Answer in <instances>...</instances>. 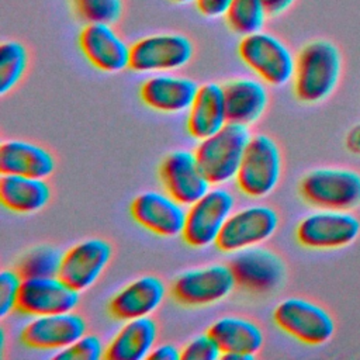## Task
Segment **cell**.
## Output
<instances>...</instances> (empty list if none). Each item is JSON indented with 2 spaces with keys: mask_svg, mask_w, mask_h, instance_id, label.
<instances>
[{
  "mask_svg": "<svg viewBox=\"0 0 360 360\" xmlns=\"http://www.w3.org/2000/svg\"><path fill=\"white\" fill-rule=\"evenodd\" d=\"M343 72L339 46L325 38L307 42L295 56L292 91L304 104H319L338 89Z\"/></svg>",
  "mask_w": 360,
  "mask_h": 360,
  "instance_id": "obj_1",
  "label": "cell"
},
{
  "mask_svg": "<svg viewBox=\"0 0 360 360\" xmlns=\"http://www.w3.org/2000/svg\"><path fill=\"white\" fill-rule=\"evenodd\" d=\"M250 138L249 127L228 122L214 135L198 141L194 153L212 186L235 180Z\"/></svg>",
  "mask_w": 360,
  "mask_h": 360,
  "instance_id": "obj_2",
  "label": "cell"
},
{
  "mask_svg": "<svg viewBox=\"0 0 360 360\" xmlns=\"http://www.w3.org/2000/svg\"><path fill=\"white\" fill-rule=\"evenodd\" d=\"M238 55L266 84L278 87L292 82L297 55L271 32L262 30L242 37L238 44Z\"/></svg>",
  "mask_w": 360,
  "mask_h": 360,
  "instance_id": "obj_3",
  "label": "cell"
},
{
  "mask_svg": "<svg viewBox=\"0 0 360 360\" xmlns=\"http://www.w3.org/2000/svg\"><path fill=\"white\" fill-rule=\"evenodd\" d=\"M298 190L315 208L352 211L360 205V173L350 167H315L301 177Z\"/></svg>",
  "mask_w": 360,
  "mask_h": 360,
  "instance_id": "obj_4",
  "label": "cell"
},
{
  "mask_svg": "<svg viewBox=\"0 0 360 360\" xmlns=\"http://www.w3.org/2000/svg\"><path fill=\"white\" fill-rule=\"evenodd\" d=\"M283 159L277 142L266 134L252 135L235 177L238 188L248 197L262 198L278 186Z\"/></svg>",
  "mask_w": 360,
  "mask_h": 360,
  "instance_id": "obj_5",
  "label": "cell"
},
{
  "mask_svg": "<svg viewBox=\"0 0 360 360\" xmlns=\"http://www.w3.org/2000/svg\"><path fill=\"white\" fill-rule=\"evenodd\" d=\"M273 321L280 330L309 346L329 342L336 330L335 319L326 308L301 297L280 301L273 311Z\"/></svg>",
  "mask_w": 360,
  "mask_h": 360,
  "instance_id": "obj_6",
  "label": "cell"
},
{
  "mask_svg": "<svg viewBox=\"0 0 360 360\" xmlns=\"http://www.w3.org/2000/svg\"><path fill=\"white\" fill-rule=\"evenodd\" d=\"M360 235V219L349 210L316 208L307 214L295 228L297 242L314 250L342 249Z\"/></svg>",
  "mask_w": 360,
  "mask_h": 360,
  "instance_id": "obj_7",
  "label": "cell"
},
{
  "mask_svg": "<svg viewBox=\"0 0 360 360\" xmlns=\"http://www.w3.org/2000/svg\"><path fill=\"white\" fill-rule=\"evenodd\" d=\"M235 208L233 194L222 187H211L201 198L188 205L183 240L197 249L217 243L218 236Z\"/></svg>",
  "mask_w": 360,
  "mask_h": 360,
  "instance_id": "obj_8",
  "label": "cell"
},
{
  "mask_svg": "<svg viewBox=\"0 0 360 360\" xmlns=\"http://www.w3.org/2000/svg\"><path fill=\"white\" fill-rule=\"evenodd\" d=\"M193 55V41L184 34H152L131 45L129 69L145 75L176 72L184 68Z\"/></svg>",
  "mask_w": 360,
  "mask_h": 360,
  "instance_id": "obj_9",
  "label": "cell"
},
{
  "mask_svg": "<svg viewBox=\"0 0 360 360\" xmlns=\"http://www.w3.org/2000/svg\"><path fill=\"white\" fill-rule=\"evenodd\" d=\"M229 264L214 263L179 274L172 284V297L187 307H204L225 300L236 287Z\"/></svg>",
  "mask_w": 360,
  "mask_h": 360,
  "instance_id": "obj_10",
  "label": "cell"
},
{
  "mask_svg": "<svg viewBox=\"0 0 360 360\" xmlns=\"http://www.w3.org/2000/svg\"><path fill=\"white\" fill-rule=\"evenodd\" d=\"M278 224V212L270 205L240 208L229 215L215 246L225 253L257 246L276 233Z\"/></svg>",
  "mask_w": 360,
  "mask_h": 360,
  "instance_id": "obj_11",
  "label": "cell"
},
{
  "mask_svg": "<svg viewBox=\"0 0 360 360\" xmlns=\"http://www.w3.org/2000/svg\"><path fill=\"white\" fill-rule=\"evenodd\" d=\"M236 284L253 292H269L280 288L285 280V263L276 252L252 246L235 252L228 263Z\"/></svg>",
  "mask_w": 360,
  "mask_h": 360,
  "instance_id": "obj_12",
  "label": "cell"
},
{
  "mask_svg": "<svg viewBox=\"0 0 360 360\" xmlns=\"http://www.w3.org/2000/svg\"><path fill=\"white\" fill-rule=\"evenodd\" d=\"M134 221L149 232L163 236H181L187 208L166 191L148 190L138 194L129 207Z\"/></svg>",
  "mask_w": 360,
  "mask_h": 360,
  "instance_id": "obj_13",
  "label": "cell"
},
{
  "mask_svg": "<svg viewBox=\"0 0 360 360\" xmlns=\"http://www.w3.org/2000/svg\"><path fill=\"white\" fill-rule=\"evenodd\" d=\"M80 302V291L59 276L30 277L22 280L17 311L27 316L75 311Z\"/></svg>",
  "mask_w": 360,
  "mask_h": 360,
  "instance_id": "obj_14",
  "label": "cell"
},
{
  "mask_svg": "<svg viewBox=\"0 0 360 360\" xmlns=\"http://www.w3.org/2000/svg\"><path fill=\"white\" fill-rule=\"evenodd\" d=\"M87 332L86 319L75 312H59L31 316L22 326V345L35 350H62Z\"/></svg>",
  "mask_w": 360,
  "mask_h": 360,
  "instance_id": "obj_15",
  "label": "cell"
},
{
  "mask_svg": "<svg viewBox=\"0 0 360 360\" xmlns=\"http://www.w3.org/2000/svg\"><path fill=\"white\" fill-rule=\"evenodd\" d=\"M159 179L165 191L186 207L201 198L212 186L195 153L184 149L173 150L162 160Z\"/></svg>",
  "mask_w": 360,
  "mask_h": 360,
  "instance_id": "obj_16",
  "label": "cell"
},
{
  "mask_svg": "<svg viewBox=\"0 0 360 360\" xmlns=\"http://www.w3.org/2000/svg\"><path fill=\"white\" fill-rule=\"evenodd\" d=\"M112 256V246L103 238L84 239L63 252L59 277L77 291L93 287Z\"/></svg>",
  "mask_w": 360,
  "mask_h": 360,
  "instance_id": "obj_17",
  "label": "cell"
},
{
  "mask_svg": "<svg viewBox=\"0 0 360 360\" xmlns=\"http://www.w3.org/2000/svg\"><path fill=\"white\" fill-rule=\"evenodd\" d=\"M77 41L82 53L96 69L107 73L129 69L131 45L111 24H84Z\"/></svg>",
  "mask_w": 360,
  "mask_h": 360,
  "instance_id": "obj_18",
  "label": "cell"
},
{
  "mask_svg": "<svg viewBox=\"0 0 360 360\" xmlns=\"http://www.w3.org/2000/svg\"><path fill=\"white\" fill-rule=\"evenodd\" d=\"M198 84L173 72L153 73L139 87V97L143 104L158 112L180 114L187 112L198 91Z\"/></svg>",
  "mask_w": 360,
  "mask_h": 360,
  "instance_id": "obj_19",
  "label": "cell"
},
{
  "mask_svg": "<svg viewBox=\"0 0 360 360\" xmlns=\"http://www.w3.org/2000/svg\"><path fill=\"white\" fill-rule=\"evenodd\" d=\"M167 294L166 284L156 276H141L121 290L108 302V311L118 321L150 316L163 304Z\"/></svg>",
  "mask_w": 360,
  "mask_h": 360,
  "instance_id": "obj_20",
  "label": "cell"
},
{
  "mask_svg": "<svg viewBox=\"0 0 360 360\" xmlns=\"http://www.w3.org/2000/svg\"><path fill=\"white\" fill-rule=\"evenodd\" d=\"M222 87L228 122L250 127L262 118L269 104V90L263 80L236 77Z\"/></svg>",
  "mask_w": 360,
  "mask_h": 360,
  "instance_id": "obj_21",
  "label": "cell"
},
{
  "mask_svg": "<svg viewBox=\"0 0 360 360\" xmlns=\"http://www.w3.org/2000/svg\"><path fill=\"white\" fill-rule=\"evenodd\" d=\"M228 124L224 87L218 83H205L198 87L195 98L187 111L186 127L194 139H205Z\"/></svg>",
  "mask_w": 360,
  "mask_h": 360,
  "instance_id": "obj_22",
  "label": "cell"
},
{
  "mask_svg": "<svg viewBox=\"0 0 360 360\" xmlns=\"http://www.w3.org/2000/svg\"><path fill=\"white\" fill-rule=\"evenodd\" d=\"M53 155L38 143L22 139H8L0 146L1 174H20L46 179L53 173Z\"/></svg>",
  "mask_w": 360,
  "mask_h": 360,
  "instance_id": "obj_23",
  "label": "cell"
},
{
  "mask_svg": "<svg viewBox=\"0 0 360 360\" xmlns=\"http://www.w3.org/2000/svg\"><path fill=\"white\" fill-rule=\"evenodd\" d=\"M158 323L150 316L124 321L105 346L107 360H141L156 346Z\"/></svg>",
  "mask_w": 360,
  "mask_h": 360,
  "instance_id": "obj_24",
  "label": "cell"
},
{
  "mask_svg": "<svg viewBox=\"0 0 360 360\" xmlns=\"http://www.w3.org/2000/svg\"><path fill=\"white\" fill-rule=\"evenodd\" d=\"M51 200V187L42 177L1 174L0 201L17 214H34L46 207Z\"/></svg>",
  "mask_w": 360,
  "mask_h": 360,
  "instance_id": "obj_25",
  "label": "cell"
},
{
  "mask_svg": "<svg viewBox=\"0 0 360 360\" xmlns=\"http://www.w3.org/2000/svg\"><path fill=\"white\" fill-rule=\"evenodd\" d=\"M219 345L224 353L255 354L264 343L262 328L252 319L235 315L221 316L207 330Z\"/></svg>",
  "mask_w": 360,
  "mask_h": 360,
  "instance_id": "obj_26",
  "label": "cell"
},
{
  "mask_svg": "<svg viewBox=\"0 0 360 360\" xmlns=\"http://www.w3.org/2000/svg\"><path fill=\"white\" fill-rule=\"evenodd\" d=\"M267 17L262 0H232L224 15L228 28L240 37L262 31Z\"/></svg>",
  "mask_w": 360,
  "mask_h": 360,
  "instance_id": "obj_27",
  "label": "cell"
},
{
  "mask_svg": "<svg viewBox=\"0 0 360 360\" xmlns=\"http://www.w3.org/2000/svg\"><path fill=\"white\" fill-rule=\"evenodd\" d=\"M28 68V51L20 41L8 39L0 45V94L11 91Z\"/></svg>",
  "mask_w": 360,
  "mask_h": 360,
  "instance_id": "obj_28",
  "label": "cell"
},
{
  "mask_svg": "<svg viewBox=\"0 0 360 360\" xmlns=\"http://www.w3.org/2000/svg\"><path fill=\"white\" fill-rule=\"evenodd\" d=\"M63 253L52 245H38L22 255L17 264L22 278L59 276Z\"/></svg>",
  "mask_w": 360,
  "mask_h": 360,
  "instance_id": "obj_29",
  "label": "cell"
},
{
  "mask_svg": "<svg viewBox=\"0 0 360 360\" xmlns=\"http://www.w3.org/2000/svg\"><path fill=\"white\" fill-rule=\"evenodd\" d=\"M76 15L86 24L114 25L122 15L124 0H70Z\"/></svg>",
  "mask_w": 360,
  "mask_h": 360,
  "instance_id": "obj_30",
  "label": "cell"
},
{
  "mask_svg": "<svg viewBox=\"0 0 360 360\" xmlns=\"http://www.w3.org/2000/svg\"><path fill=\"white\" fill-rule=\"evenodd\" d=\"M105 356V345L100 336L84 333L73 343L55 353V359L63 360H100Z\"/></svg>",
  "mask_w": 360,
  "mask_h": 360,
  "instance_id": "obj_31",
  "label": "cell"
},
{
  "mask_svg": "<svg viewBox=\"0 0 360 360\" xmlns=\"http://www.w3.org/2000/svg\"><path fill=\"white\" fill-rule=\"evenodd\" d=\"M22 276L15 269H4L0 273V316L6 318L17 309Z\"/></svg>",
  "mask_w": 360,
  "mask_h": 360,
  "instance_id": "obj_32",
  "label": "cell"
},
{
  "mask_svg": "<svg viewBox=\"0 0 360 360\" xmlns=\"http://www.w3.org/2000/svg\"><path fill=\"white\" fill-rule=\"evenodd\" d=\"M221 356L219 345L208 332L191 338L181 349L183 360H217Z\"/></svg>",
  "mask_w": 360,
  "mask_h": 360,
  "instance_id": "obj_33",
  "label": "cell"
},
{
  "mask_svg": "<svg viewBox=\"0 0 360 360\" xmlns=\"http://www.w3.org/2000/svg\"><path fill=\"white\" fill-rule=\"evenodd\" d=\"M232 0H195L197 11L207 18L224 17L228 11Z\"/></svg>",
  "mask_w": 360,
  "mask_h": 360,
  "instance_id": "obj_34",
  "label": "cell"
},
{
  "mask_svg": "<svg viewBox=\"0 0 360 360\" xmlns=\"http://www.w3.org/2000/svg\"><path fill=\"white\" fill-rule=\"evenodd\" d=\"M148 359H158V360H180L181 359V349H179L173 343H162L153 347Z\"/></svg>",
  "mask_w": 360,
  "mask_h": 360,
  "instance_id": "obj_35",
  "label": "cell"
},
{
  "mask_svg": "<svg viewBox=\"0 0 360 360\" xmlns=\"http://www.w3.org/2000/svg\"><path fill=\"white\" fill-rule=\"evenodd\" d=\"M269 17H277L288 11L297 0H262Z\"/></svg>",
  "mask_w": 360,
  "mask_h": 360,
  "instance_id": "obj_36",
  "label": "cell"
},
{
  "mask_svg": "<svg viewBox=\"0 0 360 360\" xmlns=\"http://www.w3.org/2000/svg\"><path fill=\"white\" fill-rule=\"evenodd\" d=\"M345 145L350 153L360 156V122L354 124L347 131L346 138H345Z\"/></svg>",
  "mask_w": 360,
  "mask_h": 360,
  "instance_id": "obj_37",
  "label": "cell"
},
{
  "mask_svg": "<svg viewBox=\"0 0 360 360\" xmlns=\"http://www.w3.org/2000/svg\"><path fill=\"white\" fill-rule=\"evenodd\" d=\"M224 360H252L255 359V354H245V353H224L221 356Z\"/></svg>",
  "mask_w": 360,
  "mask_h": 360,
  "instance_id": "obj_38",
  "label": "cell"
},
{
  "mask_svg": "<svg viewBox=\"0 0 360 360\" xmlns=\"http://www.w3.org/2000/svg\"><path fill=\"white\" fill-rule=\"evenodd\" d=\"M173 3H177V4H190V3H194L195 0H170Z\"/></svg>",
  "mask_w": 360,
  "mask_h": 360,
  "instance_id": "obj_39",
  "label": "cell"
}]
</instances>
